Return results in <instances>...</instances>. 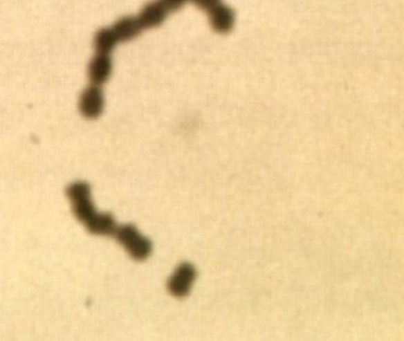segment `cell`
Listing matches in <instances>:
<instances>
[{"instance_id": "1", "label": "cell", "mask_w": 404, "mask_h": 341, "mask_svg": "<svg viewBox=\"0 0 404 341\" xmlns=\"http://www.w3.org/2000/svg\"><path fill=\"white\" fill-rule=\"evenodd\" d=\"M114 237L136 261H144L152 252V242L143 236L134 224L127 223L118 226Z\"/></svg>"}, {"instance_id": "2", "label": "cell", "mask_w": 404, "mask_h": 341, "mask_svg": "<svg viewBox=\"0 0 404 341\" xmlns=\"http://www.w3.org/2000/svg\"><path fill=\"white\" fill-rule=\"evenodd\" d=\"M196 4L209 12L210 24L214 31L227 33L232 29L235 21V13L230 6L223 4L219 0H202L196 1Z\"/></svg>"}, {"instance_id": "3", "label": "cell", "mask_w": 404, "mask_h": 341, "mask_svg": "<svg viewBox=\"0 0 404 341\" xmlns=\"http://www.w3.org/2000/svg\"><path fill=\"white\" fill-rule=\"evenodd\" d=\"M196 277L197 270L194 264L190 262H183L176 268L174 274L167 281V291L174 297L183 299L190 294Z\"/></svg>"}, {"instance_id": "4", "label": "cell", "mask_w": 404, "mask_h": 341, "mask_svg": "<svg viewBox=\"0 0 404 341\" xmlns=\"http://www.w3.org/2000/svg\"><path fill=\"white\" fill-rule=\"evenodd\" d=\"M184 4L179 0H163V1H151L145 5L139 12V21L143 28H153L161 24L169 11H174Z\"/></svg>"}, {"instance_id": "5", "label": "cell", "mask_w": 404, "mask_h": 341, "mask_svg": "<svg viewBox=\"0 0 404 341\" xmlns=\"http://www.w3.org/2000/svg\"><path fill=\"white\" fill-rule=\"evenodd\" d=\"M103 103L104 100L101 88L95 84H91L87 86L80 96V111L88 119H95L102 113Z\"/></svg>"}, {"instance_id": "6", "label": "cell", "mask_w": 404, "mask_h": 341, "mask_svg": "<svg viewBox=\"0 0 404 341\" xmlns=\"http://www.w3.org/2000/svg\"><path fill=\"white\" fill-rule=\"evenodd\" d=\"M111 73V58L107 54H98L88 64V76L93 84L100 86L107 81Z\"/></svg>"}, {"instance_id": "7", "label": "cell", "mask_w": 404, "mask_h": 341, "mask_svg": "<svg viewBox=\"0 0 404 341\" xmlns=\"http://www.w3.org/2000/svg\"><path fill=\"white\" fill-rule=\"evenodd\" d=\"M111 29L116 33L118 41H129L140 33L143 25L138 17L125 16L118 19Z\"/></svg>"}, {"instance_id": "8", "label": "cell", "mask_w": 404, "mask_h": 341, "mask_svg": "<svg viewBox=\"0 0 404 341\" xmlns=\"http://www.w3.org/2000/svg\"><path fill=\"white\" fill-rule=\"evenodd\" d=\"M84 226L91 234L103 236H114L118 230V224L111 212H98Z\"/></svg>"}, {"instance_id": "9", "label": "cell", "mask_w": 404, "mask_h": 341, "mask_svg": "<svg viewBox=\"0 0 404 341\" xmlns=\"http://www.w3.org/2000/svg\"><path fill=\"white\" fill-rule=\"evenodd\" d=\"M118 42L119 41H118L116 33L111 28H102L96 33L95 37H94V46H95L98 54L109 55Z\"/></svg>"}, {"instance_id": "10", "label": "cell", "mask_w": 404, "mask_h": 341, "mask_svg": "<svg viewBox=\"0 0 404 341\" xmlns=\"http://www.w3.org/2000/svg\"><path fill=\"white\" fill-rule=\"evenodd\" d=\"M73 212H74L76 219L83 224H87L91 218L98 214L95 205L91 202V198H86L80 202L73 203Z\"/></svg>"}, {"instance_id": "11", "label": "cell", "mask_w": 404, "mask_h": 341, "mask_svg": "<svg viewBox=\"0 0 404 341\" xmlns=\"http://www.w3.org/2000/svg\"><path fill=\"white\" fill-rule=\"evenodd\" d=\"M66 194L71 203L80 202L86 198H91V185L86 181H74L66 186Z\"/></svg>"}]
</instances>
